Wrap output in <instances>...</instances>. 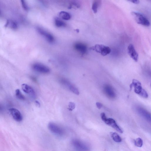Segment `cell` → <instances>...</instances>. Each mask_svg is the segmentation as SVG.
<instances>
[{"instance_id":"1","label":"cell","mask_w":151,"mask_h":151,"mask_svg":"<svg viewBox=\"0 0 151 151\" xmlns=\"http://www.w3.org/2000/svg\"><path fill=\"white\" fill-rule=\"evenodd\" d=\"M131 14L138 24L146 27L150 26L149 20L143 14L136 12H132Z\"/></svg>"},{"instance_id":"4","label":"cell","mask_w":151,"mask_h":151,"mask_svg":"<svg viewBox=\"0 0 151 151\" xmlns=\"http://www.w3.org/2000/svg\"><path fill=\"white\" fill-rule=\"evenodd\" d=\"M32 68L35 72L41 74H48L50 72V69L48 67L40 63H34Z\"/></svg>"},{"instance_id":"29","label":"cell","mask_w":151,"mask_h":151,"mask_svg":"<svg viewBox=\"0 0 151 151\" xmlns=\"http://www.w3.org/2000/svg\"><path fill=\"white\" fill-rule=\"evenodd\" d=\"M1 11H0V14H1Z\"/></svg>"},{"instance_id":"17","label":"cell","mask_w":151,"mask_h":151,"mask_svg":"<svg viewBox=\"0 0 151 151\" xmlns=\"http://www.w3.org/2000/svg\"><path fill=\"white\" fill-rule=\"evenodd\" d=\"M101 4V1H100L96 0L93 1L92 6V9L94 13H97Z\"/></svg>"},{"instance_id":"22","label":"cell","mask_w":151,"mask_h":151,"mask_svg":"<svg viewBox=\"0 0 151 151\" xmlns=\"http://www.w3.org/2000/svg\"><path fill=\"white\" fill-rule=\"evenodd\" d=\"M143 144V140L140 138H137L135 141V145L138 147H141Z\"/></svg>"},{"instance_id":"13","label":"cell","mask_w":151,"mask_h":151,"mask_svg":"<svg viewBox=\"0 0 151 151\" xmlns=\"http://www.w3.org/2000/svg\"><path fill=\"white\" fill-rule=\"evenodd\" d=\"M103 90L106 95L112 99L116 97V93L110 85L108 84L105 85L103 88Z\"/></svg>"},{"instance_id":"10","label":"cell","mask_w":151,"mask_h":151,"mask_svg":"<svg viewBox=\"0 0 151 151\" xmlns=\"http://www.w3.org/2000/svg\"><path fill=\"white\" fill-rule=\"evenodd\" d=\"M103 121L106 125L112 127L119 133L121 134L123 133L122 129L117 125L114 119L111 118H106Z\"/></svg>"},{"instance_id":"16","label":"cell","mask_w":151,"mask_h":151,"mask_svg":"<svg viewBox=\"0 0 151 151\" xmlns=\"http://www.w3.org/2000/svg\"><path fill=\"white\" fill-rule=\"evenodd\" d=\"M5 26L14 29H16L18 27L17 24L15 21L10 19L7 21Z\"/></svg>"},{"instance_id":"18","label":"cell","mask_w":151,"mask_h":151,"mask_svg":"<svg viewBox=\"0 0 151 151\" xmlns=\"http://www.w3.org/2000/svg\"><path fill=\"white\" fill-rule=\"evenodd\" d=\"M59 15L61 19L65 20H69L71 17V15L70 13L64 11L60 12Z\"/></svg>"},{"instance_id":"20","label":"cell","mask_w":151,"mask_h":151,"mask_svg":"<svg viewBox=\"0 0 151 151\" xmlns=\"http://www.w3.org/2000/svg\"><path fill=\"white\" fill-rule=\"evenodd\" d=\"M111 136L113 139L116 142L120 143L122 141V139L116 133H111Z\"/></svg>"},{"instance_id":"28","label":"cell","mask_w":151,"mask_h":151,"mask_svg":"<svg viewBox=\"0 0 151 151\" xmlns=\"http://www.w3.org/2000/svg\"><path fill=\"white\" fill-rule=\"evenodd\" d=\"M35 103L37 105V106H38V107L40 106V104L39 102L38 101H36Z\"/></svg>"},{"instance_id":"6","label":"cell","mask_w":151,"mask_h":151,"mask_svg":"<svg viewBox=\"0 0 151 151\" xmlns=\"http://www.w3.org/2000/svg\"><path fill=\"white\" fill-rule=\"evenodd\" d=\"M72 144L73 147L79 151H87L89 150L88 147L87 145L78 139L73 140Z\"/></svg>"},{"instance_id":"27","label":"cell","mask_w":151,"mask_h":151,"mask_svg":"<svg viewBox=\"0 0 151 151\" xmlns=\"http://www.w3.org/2000/svg\"><path fill=\"white\" fill-rule=\"evenodd\" d=\"M129 1L132 2L133 3L138 4L139 3L140 1L138 0H132V1Z\"/></svg>"},{"instance_id":"19","label":"cell","mask_w":151,"mask_h":151,"mask_svg":"<svg viewBox=\"0 0 151 151\" xmlns=\"http://www.w3.org/2000/svg\"><path fill=\"white\" fill-rule=\"evenodd\" d=\"M55 24L56 26L58 27H64L66 25L65 23L58 18H56L55 19Z\"/></svg>"},{"instance_id":"3","label":"cell","mask_w":151,"mask_h":151,"mask_svg":"<svg viewBox=\"0 0 151 151\" xmlns=\"http://www.w3.org/2000/svg\"><path fill=\"white\" fill-rule=\"evenodd\" d=\"M48 128L52 133L58 136H62L65 133L62 127L54 122L49 123L48 124Z\"/></svg>"},{"instance_id":"15","label":"cell","mask_w":151,"mask_h":151,"mask_svg":"<svg viewBox=\"0 0 151 151\" xmlns=\"http://www.w3.org/2000/svg\"><path fill=\"white\" fill-rule=\"evenodd\" d=\"M74 47L78 51L83 54H86L87 51V46L82 43H76L74 45Z\"/></svg>"},{"instance_id":"9","label":"cell","mask_w":151,"mask_h":151,"mask_svg":"<svg viewBox=\"0 0 151 151\" xmlns=\"http://www.w3.org/2000/svg\"><path fill=\"white\" fill-rule=\"evenodd\" d=\"M9 112L13 119L18 122L22 121L23 117L20 112L17 109L11 108L9 110Z\"/></svg>"},{"instance_id":"14","label":"cell","mask_w":151,"mask_h":151,"mask_svg":"<svg viewBox=\"0 0 151 151\" xmlns=\"http://www.w3.org/2000/svg\"><path fill=\"white\" fill-rule=\"evenodd\" d=\"M132 84L133 87L134 88L135 92L136 94L139 95L143 89L140 82L138 80L134 79Z\"/></svg>"},{"instance_id":"24","label":"cell","mask_w":151,"mask_h":151,"mask_svg":"<svg viewBox=\"0 0 151 151\" xmlns=\"http://www.w3.org/2000/svg\"><path fill=\"white\" fill-rule=\"evenodd\" d=\"M75 107V104L73 102H70L69 104V110L70 111H72L74 110Z\"/></svg>"},{"instance_id":"25","label":"cell","mask_w":151,"mask_h":151,"mask_svg":"<svg viewBox=\"0 0 151 151\" xmlns=\"http://www.w3.org/2000/svg\"><path fill=\"white\" fill-rule=\"evenodd\" d=\"M21 1L23 8L26 10H28L29 7L26 2L24 1Z\"/></svg>"},{"instance_id":"26","label":"cell","mask_w":151,"mask_h":151,"mask_svg":"<svg viewBox=\"0 0 151 151\" xmlns=\"http://www.w3.org/2000/svg\"><path fill=\"white\" fill-rule=\"evenodd\" d=\"M96 105L98 108L99 109H100L103 106L102 104L99 102H97L96 103Z\"/></svg>"},{"instance_id":"11","label":"cell","mask_w":151,"mask_h":151,"mask_svg":"<svg viewBox=\"0 0 151 151\" xmlns=\"http://www.w3.org/2000/svg\"><path fill=\"white\" fill-rule=\"evenodd\" d=\"M127 51L129 55L131 58L136 62L138 61V54L133 45L130 44L129 45L127 48Z\"/></svg>"},{"instance_id":"5","label":"cell","mask_w":151,"mask_h":151,"mask_svg":"<svg viewBox=\"0 0 151 151\" xmlns=\"http://www.w3.org/2000/svg\"><path fill=\"white\" fill-rule=\"evenodd\" d=\"M60 81L62 84L70 91L76 95L79 94V93L77 88L68 80L62 78L60 79Z\"/></svg>"},{"instance_id":"12","label":"cell","mask_w":151,"mask_h":151,"mask_svg":"<svg viewBox=\"0 0 151 151\" xmlns=\"http://www.w3.org/2000/svg\"><path fill=\"white\" fill-rule=\"evenodd\" d=\"M136 110L137 113L142 118L149 122L151 121V116L150 114L143 108L138 106Z\"/></svg>"},{"instance_id":"8","label":"cell","mask_w":151,"mask_h":151,"mask_svg":"<svg viewBox=\"0 0 151 151\" xmlns=\"http://www.w3.org/2000/svg\"><path fill=\"white\" fill-rule=\"evenodd\" d=\"M21 88L22 90L31 97L35 99L36 97L35 93L32 87L27 84H24L22 85Z\"/></svg>"},{"instance_id":"21","label":"cell","mask_w":151,"mask_h":151,"mask_svg":"<svg viewBox=\"0 0 151 151\" xmlns=\"http://www.w3.org/2000/svg\"><path fill=\"white\" fill-rule=\"evenodd\" d=\"M15 95L16 97L19 100H24L25 98L24 95L22 94L20 90L17 89L15 90Z\"/></svg>"},{"instance_id":"7","label":"cell","mask_w":151,"mask_h":151,"mask_svg":"<svg viewBox=\"0 0 151 151\" xmlns=\"http://www.w3.org/2000/svg\"><path fill=\"white\" fill-rule=\"evenodd\" d=\"M37 31L41 35L44 37L49 42H53L54 40L53 35L44 29L40 27H38Z\"/></svg>"},{"instance_id":"2","label":"cell","mask_w":151,"mask_h":151,"mask_svg":"<svg viewBox=\"0 0 151 151\" xmlns=\"http://www.w3.org/2000/svg\"><path fill=\"white\" fill-rule=\"evenodd\" d=\"M90 49L104 56L110 54L111 52V50L109 47L102 45H95Z\"/></svg>"},{"instance_id":"23","label":"cell","mask_w":151,"mask_h":151,"mask_svg":"<svg viewBox=\"0 0 151 151\" xmlns=\"http://www.w3.org/2000/svg\"><path fill=\"white\" fill-rule=\"evenodd\" d=\"M139 95L141 96V97H143L145 98H148V95L147 92L144 89H143L141 93Z\"/></svg>"}]
</instances>
